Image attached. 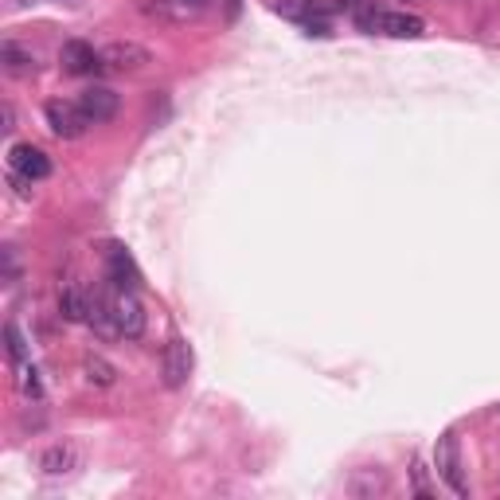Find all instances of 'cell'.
<instances>
[{
  "instance_id": "obj_22",
  "label": "cell",
  "mask_w": 500,
  "mask_h": 500,
  "mask_svg": "<svg viewBox=\"0 0 500 500\" xmlns=\"http://www.w3.org/2000/svg\"><path fill=\"white\" fill-rule=\"evenodd\" d=\"M0 114H4V125H0V130H4V133H13V130H16V110L4 102V110H0Z\"/></svg>"
},
{
  "instance_id": "obj_21",
  "label": "cell",
  "mask_w": 500,
  "mask_h": 500,
  "mask_svg": "<svg viewBox=\"0 0 500 500\" xmlns=\"http://www.w3.org/2000/svg\"><path fill=\"white\" fill-rule=\"evenodd\" d=\"M411 477H414V493H419V496H430V485H427V470H422L419 462H414Z\"/></svg>"
},
{
  "instance_id": "obj_6",
  "label": "cell",
  "mask_w": 500,
  "mask_h": 500,
  "mask_svg": "<svg viewBox=\"0 0 500 500\" xmlns=\"http://www.w3.org/2000/svg\"><path fill=\"white\" fill-rule=\"evenodd\" d=\"M191 348H188V340H168L165 344V352H161V376H165V387H184L188 376H191Z\"/></svg>"
},
{
  "instance_id": "obj_16",
  "label": "cell",
  "mask_w": 500,
  "mask_h": 500,
  "mask_svg": "<svg viewBox=\"0 0 500 500\" xmlns=\"http://www.w3.org/2000/svg\"><path fill=\"white\" fill-rule=\"evenodd\" d=\"M87 379L90 383H98V387H114V379H118V371H114L110 360H102V356H87Z\"/></svg>"
},
{
  "instance_id": "obj_18",
  "label": "cell",
  "mask_w": 500,
  "mask_h": 500,
  "mask_svg": "<svg viewBox=\"0 0 500 500\" xmlns=\"http://www.w3.org/2000/svg\"><path fill=\"white\" fill-rule=\"evenodd\" d=\"M4 340H8V352H13V360H20V364H24L28 360V348H24V336H20V328L8 321L4 325Z\"/></svg>"
},
{
  "instance_id": "obj_20",
  "label": "cell",
  "mask_w": 500,
  "mask_h": 500,
  "mask_svg": "<svg viewBox=\"0 0 500 500\" xmlns=\"http://www.w3.org/2000/svg\"><path fill=\"white\" fill-rule=\"evenodd\" d=\"M20 278V262H16V250L13 247H4V282L13 285Z\"/></svg>"
},
{
  "instance_id": "obj_7",
  "label": "cell",
  "mask_w": 500,
  "mask_h": 500,
  "mask_svg": "<svg viewBox=\"0 0 500 500\" xmlns=\"http://www.w3.org/2000/svg\"><path fill=\"white\" fill-rule=\"evenodd\" d=\"M8 168H13V173H20L24 180H31V184L51 176L47 153H44V148H36V145H13V148H8Z\"/></svg>"
},
{
  "instance_id": "obj_13",
  "label": "cell",
  "mask_w": 500,
  "mask_h": 500,
  "mask_svg": "<svg viewBox=\"0 0 500 500\" xmlns=\"http://www.w3.org/2000/svg\"><path fill=\"white\" fill-rule=\"evenodd\" d=\"M87 313H90V297L79 290V285H63L59 290V317L63 321H87Z\"/></svg>"
},
{
  "instance_id": "obj_8",
  "label": "cell",
  "mask_w": 500,
  "mask_h": 500,
  "mask_svg": "<svg viewBox=\"0 0 500 500\" xmlns=\"http://www.w3.org/2000/svg\"><path fill=\"white\" fill-rule=\"evenodd\" d=\"M74 102H79V110L87 114V122H90V125L110 122L114 114H118V106H122V98H118V94H114L110 87H87Z\"/></svg>"
},
{
  "instance_id": "obj_4",
  "label": "cell",
  "mask_w": 500,
  "mask_h": 500,
  "mask_svg": "<svg viewBox=\"0 0 500 500\" xmlns=\"http://www.w3.org/2000/svg\"><path fill=\"white\" fill-rule=\"evenodd\" d=\"M153 63V51L133 44V39H118V44L102 47V67L114 74H141Z\"/></svg>"
},
{
  "instance_id": "obj_1",
  "label": "cell",
  "mask_w": 500,
  "mask_h": 500,
  "mask_svg": "<svg viewBox=\"0 0 500 500\" xmlns=\"http://www.w3.org/2000/svg\"><path fill=\"white\" fill-rule=\"evenodd\" d=\"M356 24L364 31H383V36H395V39H414V36L427 31L422 16H414V13H383V8H371V4L356 8Z\"/></svg>"
},
{
  "instance_id": "obj_2",
  "label": "cell",
  "mask_w": 500,
  "mask_h": 500,
  "mask_svg": "<svg viewBox=\"0 0 500 500\" xmlns=\"http://www.w3.org/2000/svg\"><path fill=\"white\" fill-rule=\"evenodd\" d=\"M434 465H438V477L453 488L457 496H470V485H465V473H462V450H457V434L445 430L438 445H434Z\"/></svg>"
},
{
  "instance_id": "obj_12",
  "label": "cell",
  "mask_w": 500,
  "mask_h": 500,
  "mask_svg": "<svg viewBox=\"0 0 500 500\" xmlns=\"http://www.w3.org/2000/svg\"><path fill=\"white\" fill-rule=\"evenodd\" d=\"M141 8L153 20H165V24H188L191 16H199V8H191L188 0H145Z\"/></svg>"
},
{
  "instance_id": "obj_15",
  "label": "cell",
  "mask_w": 500,
  "mask_h": 500,
  "mask_svg": "<svg viewBox=\"0 0 500 500\" xmlns=\"http://www.w3.org/2000/svg\"><path fill=\"white\" fill-rule=\"evenodd\" d=\"M348 488H352L356 496H376V493H387V477L376 473V470H364L360 477H352V485Z\"/></svg>"
},
{
  "instance_id": "obj_3",
  "label": "cell",
  "mask_w": 500,
  "mask_h": 500,
  "mask_svg": "<svg viewBox=\"0 0 500 500\" xmlns=\"http://www.w3.org/2000/svg\"><path fill=\"white\" fill-rule=\"evenodd\" d=\"M110 313H114V325H118V336H125V340L145 336L148 317H145V305L137 301L133 290H118V293H114L110 297Z\"/></svg>"
},
{
  "instance_id": "obj_23",
  "label": "cell",
  "mask_w": 500,
  "mask_h": 500,
  "mask_svg": "<svg viewBox=\"0 0 500 500\" xmlns=\"http://www.w3.org/2000/svg\"><path fill=\"white\" fill-rule=\"evenodd\" d=\"M188 4H191V8H199V13H204V8L211 4V0H188Z\"/></svg>"
},
{
  "instance_id": "obj_19",
  "label": "cell",
  "mask_w": 500,
  "mask_h": 500,
  "mask_svg": "<svg viewBox=\"0 0 500 500\" xmlns=\"http://www.w3.org/2000/svg\"><path fill=\"white\" fill-rule=\"evenodd\" d=\"M20 387H24V395H31V399L44 395V387H39V371H36V368H24V371H20Z\"/></svg>"
},
{
  "instance_id": "obj_9",
  "label": "cell",
  "mask_w": 500,
  "mask_h": 500,
  "mask_svg": "<svg viewBox=\"0 0 500 500\" xmlns=\"http://www.w3.org/2000/svg\"><path fill=\"white\" fill-rule=\"evenodd\" d=\"M59 63H63V71L67 74H98V71H106L102 67V51H94L90 44H82V39L63 44Z\"/></svg>"
},
{
  "instance_id": "obj_5",
  "label": "cell",
  "mask_w": 500,
  "mask_h": 500,
  "mask_svg": "<svg viewBox=\"0 0 500 500\" xmlns=\"http://www.w3.org/2000/svg\"><path fill=\"white\" fill-rule=\"evenodd\" d=\"M47 125H51V133L59 137V141H74V137H82L87 133V114L79 110V102H47Z\"/></svg>"
},
{
  "instance_id": "obj_10",
  "label": "cell",
  "mask_w": 500,
  "mask_h": 500,
  "mask_svg": "<svg viewBox=\"0 0 500 500\" xmlns=\"http://www.w3.org/2000/svg\"><path fill=\"white\" fill-rule=\"evenodd\" d=\"M106 258H110V282L118 285V290H137V285H141V270H137V262L130 258L125 247L114 242V247L106 250Z\"/></svg>"
},
{
  "instance_id": "obj_11",
  "label": "cell",
  "mask_w": 500,
  "mask_h": 500,
  "mask_svg": "<svg viewBox=\"0 0 500 500\" xmlns=\"http://www.w3.org/2000/svg\"><path fill=\"white\" fill-rule=\"evenodd\" d=\"M39 470H44L47 477H63V473H74V470H79V450H74L71 442L47 445V450L39 453Z\"/></svg>"
},
{
  "instance_id": "obj_14",
  "label": "cell",
  "mask_w": 500,
  "mask_h": 500,
  "mask_svg": "<svg viewBox=\"0 0 500 500\" xmlns=\"http://www.w3.org/2000/svg\"><path fill=\"white\" fill-rule=\"evenodd\" d=\"M0 63H4V71L8 74H16V79H24V74H36V55H31L28 47H20V44H0Z\"/></svg>"
},
{
  "instance_id": "obj_17",
  "label": "cell",
  "mask_w": 500,
  "mask_h": 500,
  "mask_svg": "<svg viewBox=\"0 0 500 500\" xmlns=\"http://www.w3.org/2000/svg\"><path fill=\"white\" fill-rule=\"evenodd\" d=\"M274 8H278L282 16H290V20H309L317 13L313 0H274Z\"/></svg>"
}]
</instances>
